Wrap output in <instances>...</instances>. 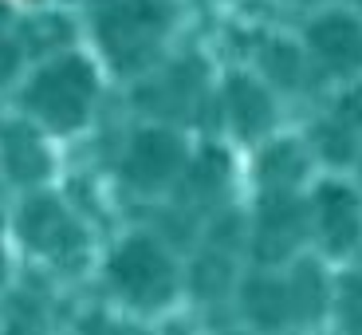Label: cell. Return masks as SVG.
Masks as SVG:
<instances>
[{"mask_svg": "<svg viewBox=\"0 0 362 335\" xmlns=\"http://www.w3.org/2000/svg\"><path fill=\"white\" fill-rule=\"evenodd\" d=\"M95 91H99V79H95L90 64L79 59V55H67V59H55L52 67H44L32 79V87H28V110L44 127L67 135V130L87 123Z\"/></svg>", "mask_w": 362, "mask_h": 335, "instance_id": "1", "label": "cell"}, {"mask_svg": "<svg viewBox=\"0 0 362 335\" xmlns=\"http://www.w3.org/2000/svg\"><path fill=\"white\" fill-rule=\"evenodd\" d=\"M110 280L118 284V292L142 308H154V304H165L173 296V261L165 256V249L150 237H130L122 241L110 261Z\"/></svg>", "mask_w": 362, "mask_h": 335, "instance_id": "2", "label": "cell"}, {"mask_svg": "<svg viewBox=\"0 0 362 335\" xmlns=\"http://www.w3.org/2000/svg\"><path fill=\"white\" fill-rule=\"evenodd\" d=\"M181 166H185V142L165 127H146L130 138L122 170H127V181H134L138 190H158Z\"/></svg>", "mask_w": 362, "mask_h": 335, "instance_id": "3", "label": "cell"}, {"mask_svg": "<svg viewBox=\"0 0 362 335\" xmlns=\"http://www.w3.org/2000/svg\"><path fill=\"white\" fill-rule=\"evenodd\" d=\"M311 213L291 198V190H272L260 205V225H256V253L260 261H284L308 233Z\"/></svg>", "mask_w": 362, "mask_h": 335, "instance_id": "4", "label": "cell"}, {"mask_svg": "<svg viewBox=\"0 0 362 335\" xmlns=\"http://www.w3.org/2000/svg\"><path fill=\"white\" fill-rule=\"evenodd\" d=\"M311 225L319 229V237L331 253H351L362 237L358 198L343 186H323L315 193V205H311Z\"/></svg>", "mask_w": 362, "mask_h": 335, "instance_id": "5", "label": "cell"}, {"mask_svg": "<svg viewBox=\"0 0 362 335\" xmlns=\"http://www.w3.org/2000/svg\"><path fill=\"white\" fill-rule=\"evenodd\" d=\"M20 233L32 249L40 253H52L64 261L75 245H79V229L67 217V209L55 198H32L24 209H20Z\"/></svg>", "mask_w": 362, "mask_h": 335, "instance_id": "6", "label": "cell"}, {"mask_svg": "<svg viewBox=\"0 0 362 335\" xmlns=\"http://www.w3.org/2000/svg\"><path fill=\"white\" fill-rule=\"evenodd\" d=\"M308 40L327 67H335V72H354V67H362V24L354 16H346V12L319 16L315 24L308 28Z\"/></svg>", "mask_w": 362, "mask_h": 335, "instance_id": "7", "label": "cell"}, {"mask_svg": "<svg viewBox=\"0 0 362 335\" xmlns=\"http://www.w3.org/2000/svg\"><path fill=\"white\" fill-rule=\"evenodd\" d=\"M0 154H4V170L20 181V186H36L47 178L52 158H47L44 142L36 138L32 127H8L0 138Z\"/></svg>", "mask_w": 362, "mask_h": 335, "instance_id": "8", "label": "cell"}, {"mask_svg": "<svg viewBox=\"0 0 362 335\" xmlns=\"http://www.w3.org/2000/svg\"><path fill=\"white\" fill-rule=\"evenodd\" d=\"M228 118H233V127L240 138L264 135V130L272 127V118H276L268 91H264L260 83H252L248 75L228 79Z\"/></svg>", "mask_w": 362, "mask_h": 335, "instance_id": "9", "label": "cell"}, {"mask_svg": "<svg viewBox=\"0 0 362 335\" xmlns=\"http://www.w3.org/2000/svg\"><path fill=\"white\" fill-rule=\"evenodd\" d=\"M158 28H162V12L150 8V4H127V8H118L115 16L103 24L107 32V47L118 55V47H150L158 36Z\"/></svg>", "mask_w": 362, "mask_h": 335, "instance_id": "10", "label": "cell"}, {"mask_svg": "<svg viewBox=\"0 0 362 335\" xmlns=\"http://www.w3.org/2000/svg\"><path fill=\"white\" fill-rule=\"evenodd\" d=\"M245 312L252 316V324L260 327H280L288 324L296 312H291V292L280 280H248L245 284Z\"/></svg>", "mask_w": 362, "mask_h": 335, "instance_id": "11", "label": "cell"}, {"mask_svg": "<svg viewBox=\"0 0 362 335\" xmlns=\"http://www.w3.org/2000/svg\"><path fill=\"white\" fill-rule=\"evenodd\" d=\"M303 174H308V154L296 142H276L260 158V178L268 190H291Z\"/></svg>", "mask_w": 362, "mask_h": 335, "instance_id": "12", "label": "cell"}, {"mask_svg": "<svg viewBox=\"0 0 362 335\" xmlns=\"http://www.w3.org/2000/svg\"><path fill=\"white\" fill-rule=\"evenodd\" d=\"M288 292H291V312H296V316H315L327 300L323 276H319L315 264H299L291 284H288Z\"/></svg>", "mask_w": 362, "mask_h": 335, "instance_id": "13", "label": "cell"}, {"mask_svg": "<svg viewBox=\"0 0 362 335\" xmlns=\"http://www.w3.org/2000/svg\"><path fill=\"white\" fill-rule=\"evenodd\" d=\"M228 280H233V268H228L225 253H209L197 261V268H193V284H197L201 296H217V292L228 288Z\"/></svg>", "mask_w": 362, "mask_h": 335, "instance_id": "14", "label": "cell"}, {"mask_svg": "<svg viewBox=\"0 0 362 335\" xmlns=\"http://www.w3.org/2000/svg\"><path fill=\"white\" fill-rule=\"evenodd\" d=\"M264 67H268V75L276 83H284V87H296L299 75H303V67H299V52L291 44H272L268 52H264Z\"/></svg>", "mask_w": 362, "mask_h": 335, "instance_id": "15", "label": "cell"}, {"mask_svg": "<svg viewBox=\"0 0 362 335\" xmlns=\"http://www.w3.org/2000/svg\"><path fill=\"white\" fill-rule=\"evenodd\" d=\"M319 146H323L327 162H346V158H351V150H354L346 127H323V130H319Z\"/></svg>", "mask_w": 362, "mask_h": 335, "instance_id": "16", "label": "cell"}, {"mask_svg": "<svg viewBox=\"0 0 362 335\" xmlns=\"http://www.w3.org/2000/svg\"><path fill=\"white\" fill-rule=\"evenodd\" d=\"M339 304H343V319L351 327H362V276H346L343 292H339Z\"/></svg>", "mask_w": 362, "mask_h": 335, "instance_id": "17", "label": "cell"}, {"mask_svg": "<svg viewBox=\"0 0 362 335\" xmlns=\"http://www.w3.org/2000/svg\"><path fill=\"white\" fill-rule=\"evenodd\" d=\"M339 118H343L346 127H362V87L351 91V95H343V103H339Z\"/></svg>", "mask_w": 362, "mask_h": 335, "instance_id": "18", "label": "cell"}, {"mask_svg": "<svg viewBox=\"0 0 362 335\" xmlns=\"http://www.w3.org/2000/svg\"><path fill=\"white\" fill-rule=\"evenodd\" d=\"M16 64H20V52H16V44H12V40H0V83L16 75Z\"/></svg>", "mask_w": 362, "mask_h": 335, "instance_id": "19", "label": "cell"}, {"mask_svg": "<svg viewBox=\"0 0 362 335\" xmlns=\"http://www.w3.org/2000/svg\"><path fill=\"white\" fill-rule=\"evenodd\" d=\"M0 280H4V256H0Z\"/></svg>", "mask_w": 362, "mask_h": 335, "instance_id": "20", "label": "cell"}]
</instances>
